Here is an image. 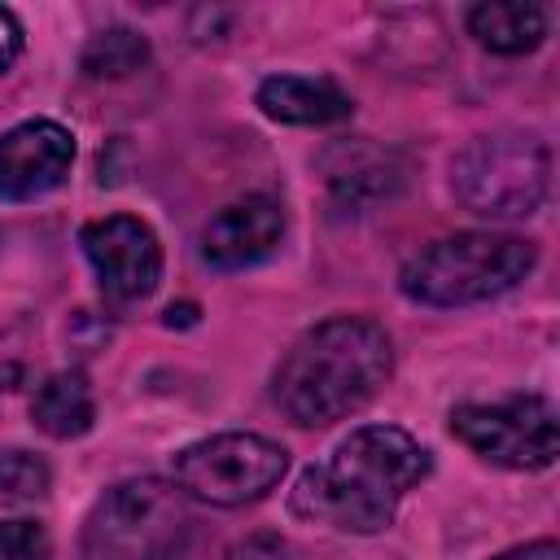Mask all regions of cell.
Returning <instances> with one entry per match:
<instances>
[{
    "mask_svg": "<svg viewBox=\"0 0 560 560\" xmlns=\"http://www.w3.org/2000/svg\"><path fill=\"white\" fill-rule=\"evenodd\" d=\"M429 446H420L398 424L350 429L328 451V459L298 477L293 512L346 534H381L389 529L407 490L429 477Z\"/></svg>",
    "mask_w": 560,
    "mask_h": 560,
    "instance_id": "1",
    "label": "cell"
},
{
    "mask_svg": "<svg viewBox=\"0 0 560 560\" xmlns=\"http://www.w3.org/2000/svg\"><path fill=\"white\" fill-rule=\"evenodd\" d=\"M394 372V341L368 315H332L306 328L271 376L276 407L302 424L324 429L354 416Z\"/></svg>",
    "mask_w": 560,
    "mask_h": 560,
    "instance_id": "2",
    "label": "cell"
},
{
    "mask_svg": "<svg viewBox=\"0 0 560 560\" xmlns=\"http://www.w3.org/2000/svg\"><path fill=\"white\" fill-rule=\"evenodd\" d=\"M538 262L534 241L512 232H455L407 258L402 298L420 306H472L516 289Z\"/></svg>",
    "mask_w": 560,
    "mask_h": 560,
    "instance_id": "3",
    "label": "cell"
},
{
    "mask_svg": "<svg viewBox=\"0 0 560 560\" xmlns=\"http://www.w3.org/2000/svg\"><path fill=\"white\" fill-rule=\"evenodd\" d=\"M188 494L162 477H136L92 508L83 525L88 560H192L197 521Z\"/></svg>",
    "mask_w": 560,
    "mask_h": 560,
    "instance_id": "4",
    "label": "cell"
},
{
    "mask_svg": "<svg viewBox=\"0 0 560 560\" xmlns=\"http://www.w3.org/2000/svg\"><path fill=\"white\" fill-rule=\"evenodd\" d=\"M451 188L481 219H525L547 201L551 149L529 131L472 136L451 162Z\"/></svg>",
    "mask_w": 560,
    "mask_h": 560,
    "instance_id": "5",
    "label": "cell"
},
{
    "mask_svg": "<svg viewBox=\"0 0 560 560\" xmlns=\"http://www.w3.org/2000/svg\"><path fill=\"white\" fill-rule=\"evenodd\" d=\"M289 472V451L262 433H214L175 455V486L210 508H245Z\"/></svg>",
    "mask_w": 560,
    "mask_h": 560,
    "instance_id": "6",
    "label": "cell"
},
{
    "mask_svg": "<svg viewBox=\"0 0 560 560\" xmlns=\"http://www.w3.org/2000/svg\"><path fill=\"white\" fill-rule=\"evenodd\" d=\"M451 433L494 468L538 472L556 464L560 420L551 398L512 394L499 402H464L451 411Z\"/></svg>",
    "mask_w": 560,
    "mask_h": 560,
    "instance_id": "7",
    "label": "cell"
},
{
    "mask_svg": "<svg viewBox=\"0 0 560 560\" xmlns=\"http://www.w3.org/2000/svg\"><path fill=\"white\" fill-rule=\"evenodd\" d=\"M79 245L101 280V293L114 302H140L162 280L158 232L136 214H105V219L83 223Z\"/></svg>",
    "mask_w": 560,
    "mask_h": 560,
    "instance_id": "8",
    "label": "cell"
},
{
    "mask_svg": "<svg viewBox=\"0 0 560 560\" xmlns=\"http://www.w3.org/2000/svg\"><path fill=\"white\" fill-rule=\"evenodd\" d=\"M74 162V136L52 118H26L0 136V201H35L61 188Z\"/></svg>",
    "mask_w": 560,
    "mask_h": 560,
    "instance_id": "9",
    "label": "cell"
},
{
    "mask_svg": "<svg viewBox=\"0 0 560 560\" xmlns=\"http://www.w3.org/2000/svg\"><path fill=\"white\" fill-rule=\"evenodd\" d=\"M280 241H284V206L271 192H245L201 228V262L214 271H241L271 258Z\"/></svg>",
    "mask_w": 560,
    "mask_h": 560,
    "instance_id": "10",
    "label": "cell"
},
{
    "mask_svg": "<svg viewBox=\"0 0 560 560\" xmlns=\"http://www.w3.org/2000/svg\"><path fill=\"white\" fill-rule=\"evenodd\" d=\"M258 109L289 127H328L350 118L354 101L332 79L311 74H271L258 83Z\"/></svg>",
    "mask_w": 560,
    "mask_h": 560,
    "instance_id": "11",
    "label": "cell"
},
{
    "mask_svg": "<svg viewBox=\"0 0 560 560\" xmlns=\"http://www.w3.org/2000/svg\"><path fill=\"white\" fill-rule=\"evenodd\" d=\"M402 184V166L389 149H368V144H346L328 162V192L341 210H368L381 197H394Z\"/></svg>",
    "mask_w": 560,
    "mask_h": 560,
    "instance_id": "12",
    "label": "cell"
},
{
    "mask_svg": "<svg viewBox=\"0 0 560 560\" xmlns=\"http://www.w3.org/2000/svg\"><path fill=\"white\" fill-rule=\"evenodd\" d=\"M468 35L490 52L521 57L547 39V9L534 0H486L468 9Z\"/></svg>",
    "mask_w": 560,
    "mask_h": 560,
    "instance_id": "13",
    "label": "cell"
},
{
    "mask_svg": "<svg viewBox=\"0 0 560 560\" xmlns=\"http://www.w3.org/2000/svg\"><path fill=\"white\" fill-rule=\"evenodd\" d=\"M31 420L39 433L57 438V442H70V438H83L96 420V398H92V385L83 372H52L35 385V398H31Z\"/></svg>",
    "mask_w": 560,
    "mask_h": 560,
    "instance_id": "14",
    "label": "cell"
},
{
    "mask_svg": "<svg viewBox=\"0 0 560 560\" xmlns=\"http://www.w3.org/2000/svg\"><path fill=\"white\" fill-rule=\"evenodd\" d=\"M79 66L88 79H127L149 66V39L136 35L131 26H109L83 44Z\"/></svg>",
    "mask_w": 560,
    "mask_h": 560,
    "instance_id": "15",
    "label": "cell"
},
{
    "mask_svg": "<svg viewBox=\"0 0 560 560\" xmlns=\"http://www.w3.org/2000/svg\"><path fill=\"white\" fill-rule=\"evenodd\" d=\"M52 486V472L31 451H0V503H35Z\"/></svg>",
    "mask_w": 560,
    "mask_h": 560,
    "instance_id": "16",
    "label": "cell"
},
{
    "mask_svg": "<svg viewBox=\"0 0 560 560\" xmlns=\"http://www.w3.org/2000/svg\"><path fill=\"white\" fill-rule=\"evenodd\" d=\"M52 542L35 521H0V560H48Z\"/></svg>",
    "mask_w": 560,
    "mask_h": 560,
    "instance_id": "17",
    "label": "cell"
},
{
    "mask_svg": "<svg viewBox=\"0 0 560 560\" xmlns=\"http://www.w3.org/2000/svg\"><path fill=\"white\" fill-rule=\"evenodd\" d=\"M232 560H284V542H280L276 534H249V538L232 551Z\"/></svg>",
    "mask_w": 560,
    "mask_h": 560,
    "instance_id": "18",
    "label": "cell"
},
{
    "mask_svg": "<svg viewBox=\"0 0 560 560\" xmlns=\"http://www.w3.org/2000/svg\"><path fill=\"white\" fill-rule=\"evenodd\" d=\"M18 52H22V26L9 9H0V74L18 61Z\"/></svg>",
    "mask_w": 560,
    "mask_h": 560,
    "instance_id": "19",
    "label": "cell"
},
{
    "mask_svg": "<svg viewBox=\"0 0 560 560\" xmlns=\"http://www.w3.org/2000/svg\"><path fill=\"white\" fill-rule=\"evenodd\" d=\"M494 560H560V547H556V538H534V542L512 547V551H503Z\"/></svg>",
    "mask_w": 560,
    "mask_h": 560,
    "instance_id": "20",
    "label": "cell"
},
{
    "mask_svg": "<svg viewBox=\"0 0 560 560\" xmlns=\"http://www.w3.org/2000/svg\"><path fill=\"white\" fill-rule=\"evenodd\" d=\"M0 389H4V385H0Z\"/></svg>",
    "mask_w": 560,
    "mask_h": 560,
    "instance_id": "21",
    "label": "cell"
}]
</instances>
